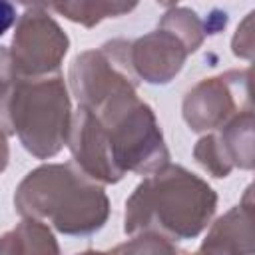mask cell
<instances>
[{
  "mask_svg": "<svg viewBox=\"0 0 255 255\" xmlns=\"http://www.w3.org/2000/svg\"><path fill=\"white\" fill-rule=\"evenodd\" d=\"M217 193L199 175L167 163L147 173L131 191L124 211L126 235L155 231L171 241L197 237L211 223Z\"/></svg>",
  "mask_w": 255,
  "mask_h": 255,
  "instance_id": "cell-1",
  "label": "cell"
},
{
  "mask_svg": "<svg viewBox=\"0 0 255 255\" xmlns=\"http://www.w3.org/2000/svg\"><path fill=\"white\" fill-rule=\"evenodd\" d=\"M22 217L48 221L64 235H92L110 217L104 183L74 163H44L28 171L14 193Z\"/></svg>",
  "mask_w": 255,
  "mask_h": 255,
  "instance_id": "cell-2",
  "label": "cell"
},
{
  "mask_svg": "<svg viewBox=\"0 0 255 255\" xmlns=\"http://www.w3.org/2000/svg\"><path fill=\"white\" fill-rule=\"evenodd\" d=\"M72 102L66 80L46 76H16L2 70V124L6 135H16L36 159H50L68 145Z\"/></svg>",
  "mask_w": 255,
  "mask_h": 255,
  "instance_id": "cell-3",
  "label": "cell"
},
{
  "mask_svg": "<svg viewBox=\"0 0 255 255\" xmlns=\"http://www.w3.org/2000/svg\"><path fill=\"white\" fill-rule=\"evenodd\" d=\"M96 114L106 128L112 157L124 175L128 171L147 175L169 163L157 118L137 98V92L114 98Z\"/></svg>",
  "mask_w": 255,
  "mask_h": 255,
  "instance_id": "cell-4",
  "label": "cell"
},
{
  "mask_svg": "<svg viewBox=\"0 0 255 255\" xmlns=\"http://www.w3.org/2000/svg\"><path fill=\"white\" fill-rule=\"evenodd\" d=\"M135 74L129 64V40H110L96 50L78 54L68 72L70 92L78 106L102 110L118 96L137 92Z\"/></svg>",
  "mask_w": 255,
  "mask_h": 255,
  "instance_id": "cell-5",
  "label": "cell"
},
{
  "mask_svg": "<svg viewBox=\"0 0 255 255\" xmlns=\"http://www.w3.org/2000/svg\"><path fill=\"white\" fill-rule=\"evenodd\" d=\"M70 48L60 24L38 8H28L14 26L10 46L2 48V70L16 76H46L58 72Z\"/></svg>",
  "mask_w": 255,
  "mask_h": 255,
  "instance_id": "cell-6",
  "label": "cell"
},
{
  "mask_svg": "<svg viewBox=\"0 0 255 255\" xmlns=\"http://www.w3.org/2000/svg\"><path fill=\"white\" fill-rule=\"evenodd\" d=\"M237 110L239 102L235 70L197 82L185 94L181 104L183 122L191 131L197 133L221 128Z\"/></svg>",
  "mask_w": 255,
  "mask_h": 255,
  "instance_id": "cell-7",
  "label": "cell"
},
{
  "mask_svg": "<svg viewBox=\"0 0 255 255\" xmlns=\"http://www.w3.org/2000/svg\"><path fill=\"white\" fill-rule=\"evenodd\" d=\"M68 147L74 161L96 181L100 183L122 181L124 173L118 169L112 157L106 128L100 116L90 108L78 106V110L74 112Z\"/></svg>",
  "mask_w": 255,
  "mask_h": 255,
  "instance_id": "cell-8",
  "label": "cell"
},
{
  "mask_svg": "<svg viewBox=\"0 0 255 255\" xmlns=\"http://www.w3.org/2000/svg\"><path fill=\"white\" fill-rule=\"evenodd\" d=\"M187 56V46L159 26L129 42V64L135 78L153 86L169 84L181 72Z\"/></svg>",
  "mask_w": 255,
  "mask_h": 255,
  "instance_id": "cell-9",
  "label": "cell"
},
{
  "mask_svg": "<svg viewBox=\"0 0 255 255\" xmlns=\"http://www.w3.org/2000/svg\"><path fill=\"white\" fill-rule=\"evenodd\" d=\"M199 251L233 255L255 253V225L239 203L213 221Z\"/></svg>",
  "mask_w": 255,
  "mask_h": 255,
  "instance_id": "cell-10",
  "label": "cell"
},
{
  "mask_svg": "<svg viewBox=\"0 0 255 255\" xmlns=\"http://www.w3.org/2000/svg\"><path fill=\"white\" fill-rule=\"evenodd\" d=\"M215 141L235 169H255V110L239 108L221 128L213 129Z\"/></svg>",
  "mask_w": 255,
  "mask_h": 255,
  "instance_id": "cell-11",
  "label": "cell"
},
{
  "mask_svg": "<svg viewBox=\"0 0 255 255\" xmlns=\"http://www.w3.org/2000/svg\"><path fill=\"white\" fill-rule=\"evenodd\" d=\"M2 253H60L56 237L44 219L22 217V221L2 235Z\"/></svg>",
  "mask_w": 255,
  "mask_h": 255,
  "instance_id": "cell-12",
  "label": "cell"
},
{
  "mask_svg": "<svg viewBox=\"0 0 255 255\" xmlns=\"http://www.w3.org/2000/svg\"><path fill=\"white\" fill-rule=\"evenodd\" d=\"M137 4L139 0H66L58 14L84 28H94L106 18L129 14Z\"/></svg>",
  "mask_w": 255,
  "mask_h": 255,
  "instance_id": "cell-13",
  "label": "cell"
},
{
  "mask_svg": "<svg viewBox=\"0 0 255 255\" xmlns=\"http://www.w3.org/2000/svg\"><path fill=\"white\" fill-rule=\"evenodd\" d=\"M159 28H165L169 32H173L189 50V54H193L195 50H199V46L205 40V24L201 22V18L191 10V8H183V6H173L169 8L163 18L157 24Z\"/></svg>",
  "mask_w": 255,
  "mask_h": 255,
  "instance_id": "cell-14",
  "label": "cell"
},
{
  "mask_svg": "<svg viewBox=\"0 0 255 255\" xmlns=\"http://www.w3.org/2000/svg\"><path fill=\"white\" fill-rule=\"evenodd\" d=\"M193 157L209 175H213L217 179H223L233 171V167L223 157V153L215 141L213 131H207L203 137L197 139V143L193 147Z\"/></svg>",
  "mask_w": 255,
  "mask_h": 255,
  "instance_id": "cell-15",
  "label": "cell"
},
{
  "mask_svg": "<svg viewBox=\"0 0 255 255\" xmlns=\"http://www.w3.org/2000/svg\"><path fill=\"white\" fill-rule=\"evenodd\" d=\"M231 52L239 60L255 62V8L237 24L231 38Z\"/></svg>",
  "mask_w": 255,
  "mask_h": 255,
  "instance_id": "cell-16",
  "label": "cell"
},
{
  "mask_svg": "<svg viewBox=\"0 0 255 255\" xmlns=\"http://www.w3.org/2000/svg\"><path fill=\"white\" fill-rule=\"evenodd\" d=\"M114 251H135V253H173L177 251V245L155 233V231H141V233H135L131 235V241L129 243H124V245H118Z\"/></svg>",
  "mask_w": 255,
  "mask_h": 255,
  "instance_id": "cell-17",
  "label": "cell"
},
{
  "mask_svg": "<svg viewBox=\"0 0 255 255\" xmlns=\"http://www.w3.org/2000/svg\"><path fill=\"white\" fill-rule=\"evenodd\" d=\"M235 82H237V90L243 96V102L247 104V108L255 110V62L241 72H235Z\"/></svg>",
  "mask_w": 255,
  "mask_h": 255,
  "instance_id": "cell-18",
  "label": "cell"
},
{
  "mask_svg": "<svg viewBox=\"0 0 255 255\" xmlns=\"http://www.w3.org/2000/svg\"><path fill=\"white\" fill-rule=\"evenodd\" d=\"M239 205L245 209V213L249 215V219H251V221H253V225H255V179L245 187V191H243V195H241Z\"/></svg>",
  "mask_w": 255,
  "mask_h": 255,
  "instance_id": "cell-19",
  "label": "cell"
},
{
  "mask_svg": "<svg viewBox=\"0 0 255 255\" xmlns=\"http://www.w3.org/2000/svg\"><path fill=\"white\" fill-rule=\"evenodd\" d=\"M16 2L26 6V8H38V10H46V12L52 10L58 14L66 0H16Z\"/></svg>",
  "mask_w": 255,
  "mask_h": 255,
  "instance_id": "cell-20",
  "label": "cell"
},
{
  "mask_svg": "<svg viewBox=\"0 0 255 255\" xmlns=\"http://www.w3.org/2000/svg\"><path fill=\"white\" fill-rule=\"evenodd\" d=\"M155 2H157V4H161V6H167V8H173V6H175V4L179 2V0H155Z\"/></svg>",
  "mask_w": 255,
  "mask_h": 255,
  "instance_id": "cell-21",
  "label": "cell"
}]
</instances>
